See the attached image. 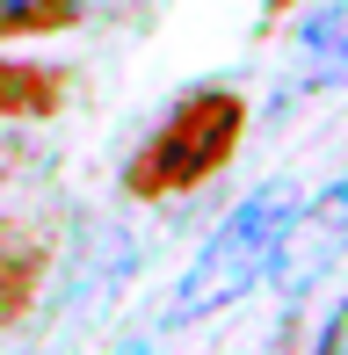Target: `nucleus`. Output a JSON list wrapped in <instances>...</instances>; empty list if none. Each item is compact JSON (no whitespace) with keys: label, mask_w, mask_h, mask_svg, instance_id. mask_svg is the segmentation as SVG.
I'll return each mask as SVG.
<instances>
[{"label":"nucleus","mask_w":348,"mask_h":355,"mask_svg":"<svg viewBox=\"0 0 348 355\" xmlns=\"http://www.w3.org/2000/svg\"><path fill=\"white\" fill-rule=\"evenodd\" d=\"M320 355H348V297L334 304V319H327V334H320Z\"/></svg>","instance_id":"8"},{"label":"nucleus","mask_w":348,"mask_h":355,"mask_svg":"<svg viewBox=\"0 0 348 355\" xmlns=\"http://www.w3.org/2000/svg\"><path fill=\"white\" fill-rule=\"evenodd\" d=\"M37 283H44V247H29L22 232H0V319H22Z\"/></svg>","instance_id":"6"},{"label":"nucleus","mask_w":348,"mask_h":355,"mask_svg":"<svg viewBox=\"0 0 348 355\" xmlns=\"http://www.w3.org/2000/svg\"><path fill=\"white\" fill-rule=\"evenodd\" d=\"M80 29V0H0V44Z\"/></svg>","instance_id":"7"},{"label":"nucleus","mask_w":348,"mask_h":355,"mask_svg":"<svg viewBox=\"0 0 348 355\" xmlns=\"http://www.w3.org/2000/svg\"><path fill=\"white\" fill-rule=\"evenodd\" d=\"M240 145H247V94L225 80H203L160 109V123L131 145L116 182L131 203H174V196H196L203 182H218Z\"/></svg>","instance_id":"1"},{"label":"nucleus","mask_w":348,"mask_h":355,"mask_svg":"<svg viewBox=\"0 0 348 355\" xmlns=\"http://www.w3.org/2000/svg\"><path fill=\"white\" fill-rule=\"evenodd\" d=\"M66 109V73L0 44V123H51Z\"/></svg>","instance_id":"4"},{"label":"nucleus","mask_w":348,"mask_h":355,"mask_svg":"<svg viewBox=\"0 0 348 355\" xmlns=\"http://www.w3.org/2000/svg\"><path fill=\"white\" fill-rule=\"evenodd\" d=\"M348 247V182H334L327 196H312V203H297L290 225H283V247H276V290L297 304V290H305L312 276H320L327 261Z\"/></svg>","instance_id":"3"},{"label":"nucleus","mask_w":348,"mask_h":355,"mask_svg":"<svg viewBox=\"0 0 348 355\" xmlns=\"http://www.w3.org/2000/svg\"><path fill=\"white\" fill-rule=\"evenodd\" d=\"M297 196L290 182H261L247 203H232V218H218V232L196 247V261L182 268L167 297V327H203V319L232 312L240 297H254L276 268V247H283V225H290Z\"/></svg>","instance_id":"2"},{"label":"nucleus","mask_w":348,"mask_h":355,"mask_svg":"<svg viewBox=\"0 0 348 355\" xmlns=\"http://www.w3.org/2000/svg\"><path fill=\"white\" fill-rule=\"evenodd\" d=\"M297 87L327 94V87H348V0H327L297 22Z\"/></svg>","instance_id":"5"}]
</instances>
